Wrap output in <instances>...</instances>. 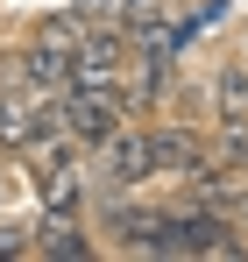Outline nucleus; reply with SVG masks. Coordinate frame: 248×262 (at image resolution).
Listing matches in <instances>:
<instances>
[{
	"instance_id": "6e6552de",
	"label": "nucleus",
	"mask_w": 248,
	"mask_h": 262,
	"mask_svg": "<svg viewBox=\"0 0 248 262\" xmlns=\"http://www.w3.org/2000/svg\"><path fill=\"white\" fill-rule=\"evenodd\" d=\"M206 121L213 128H241L248 121V57L213 64V78H206Z\"/></svg>"
},
{
	"instance_id": "1a4fd4ad",
	"label": "nucleus",
	"mask_w": 248,
	"mask_h": 262,
	"mask_svg": "<svg viewBox=\"0 0 248 262\" xmlns=\"http://www.w3.org/2000/svg\"><path fill=\"white\" fill-rule=\"evenodd\" d=\"M36 255H50V262H92L99 241L85 234V220H43L36 213Z\"/></svg>"
},
{
	"instance_id": "f8f14e48",
	"label": "nucleus",
	"mask_w": 248,
	"mask_h": 262,
	"mask_svg": "<svg viewBox=\"0 0 248 262\" xmlns=\"http://www.w3.org/2000/svg\"><path fill=\"white\" fill-rule=\"evenodd\" d=\"M7 255H36V227H14V220H7V227H0V262Z\"/></svg>"
},
{
	"instance_id": "39448f33",
	"label": "nucleus",
	"mask_w": 248,
	"mask_h": 262,
	"mask_svg": "<svg viewBox=\"0 0 248 262\" xmlns=\"http://www.w3.org/2000/svg\"><path fill=\"white\" fill-rule=\"evenodd\" d=\"M213 156V128H199V121H184V114H156L149 121V163H156V177H192L199 163Z\"/></svg>"
},
{
	"instance_id": "7ed1b4c3",
	"label": "nucleus",
	"mask_w": 248,
	"mask_h": 262,
	"mask_svg": "<svg viewBox=\"0 0 248 262\" xmlns=\"http://www.w3.org/2000/svg\"><path fill=\"white\" fill-rule=\"evenodd\" d=\"M149 177H156V163H149V128L128 121L114 142L92 149V177H85V191H92V199H114V191H142Z\"/></svg>"
},
{
	"instance_id": "f03ea898",
	"label": "nucleus",
	"mask_w": 248,
	"mask_h": 262,
	"mask_svg": "<svg viewBox=\"0 0 248 262\" xmlns=\"http://www.w3.org/2000/svg\"><path fill=\"white\" fill-rule=\"evenodd\" d=\"M163 255H248L241 241V220L220 213V206H199V199H184V206H163Z\"/></svg>"
},
{
	"instance_id": "9b49d317",
	"label": "nucleus",
	"mask_w": 248,
	"mask_h": 262,
	"mask_svg": "<svg viewBox=\"0 0 248 262\" xmlns=\"http://www.w3.org/2000/svg\"><path fill=\"white\" fill-rule=\"evenodd\" d=\"M213 163L234 170V177H248V121L241 128H213Z\"/></svg>"
},
{
	"instance_id": "ddd939ff",
	"label": "nucleus",
	"mask_w": 248,
	"mask_h": 262,
	"mask_svg": "<svg viewBox=\"0 0 248 262\" xmlns=\"http://www.w3.org/2000/svg\"><path fill=\"white\" fill-rule=\"evenodd\" d=\"M234 220H241V234H248V184H241V199H234Z\"/></svg>"
},
{
	"instance_id": "20e7f679",
	"label": "nucleus",
	"mask_w": 248,
	"mask_h": 262,
	"mask_svg": "<svg viewBox=\"0 0 248 262\" xmlns=\"http://www.w3.org/2000/svg\"><path fill=\"white\" fill-rule=\"evenodd\" d=\"M92 227L107 234L99 248H114V255H163V206H142L135 191L99 199V220Z\"/></svg>"
},
{
	"instance_id": "9d476101",
	"label": "nucleus",
	"mask_w": 248,
	"mask_h": 262,
	"mask_svg": "<svg viewBox=\"0 0 248 262\" xmlns=\"http://www.w3.org/2000/svg\"><path fill=\"white\" fill-rule=\"evenodd\" d=\"M29 43H43L50 57H64V64H71V50L85 43V14H78V7H50V14L36 21V36H29Z\"/></svg>"
},
{
	"instance_id": "0eeeda50",
	"label": "nucleus",
	"mask_w": 248,
	"mask_h": 262,
	"mask_svg": "<svg viewBox=\"0 0 248 262\" xmlns=\"http://www.w3.org/2000/svg\"><path fill=\"white\" fill-rule=\"evenodd\" d=\"M85 206H92V191H85L78 156H64V163L36 170V213H43V220H85Z\"/></svg>"
},
{
	"instance_id": "f257e3e1",
	"label": "nucleus",
	"mask_w": 248,
	"mask_h": 262,
	"mask_svg": "<svg viewBox=\"0 0 248 262\" xmlns=\"http://www.w3.org/2000/svg\"><path fill=\"white\" fill-rule=\"evenodd\" d=\"M50 114H57V128L71 135L85 156H92L99 142H114V135L135 121V106H128L121 78H114V85H64L57 99H50Z\"/></svg>"
},
{
	"instance_id": "423d86ee",
	"label": "nucleus",
	"mask_w": 248,
	"mask_h": 262,
	"mask_svg": "<svg viewBox=\"0 0 248 262\" xmlns=\"http://www.w3.org/2000/svg\"><path fill=\"white\" fill-rule=\"evenodd\" d=\"M128 57H135V43L121 21H85V43L71 50V85H114Z\"/></svg>"
}]
</instances>
